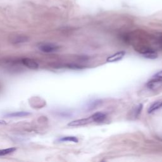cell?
Segmentation results:
<instances>
[{
    "label": "cell",
    "mask_w": 162,
    "mask_h": 162,
    "mask_svg": "<svg viewBox=\"0 0 162 162\" xmlns=\"http://www.w3.org/2000/svg\"><path fill=\"white\" fill-rule=\"evenodd\" d=\"M39 49L44 53H53L57 51L60 49V46L54 44L46 43L40 45Z\"/></svg>",
    "instance_id": "1"
},
{
    "label": "cell",
    "mask_w": 162,
    "mask_h": 162,
    "mask_svg": "<svg viewBox=\"0 0 162 162\" xmlns=\"http://www.w3.org/2000/svg\"><path fill=\"white\" fill-rule=\"evenodd\" d=\"M92 120L91 117L89 118H82V119H79L76 120H74L70 122V123L68 124V126L70 127H77V126H82L86 125L90 122H91Z\"/></svg>",
    "instance_id": "2"
},
{
    "label": "cell",
    "mask_w": 162,
    "mask_h": 162,
    "mask_svg": "<svg viewBox=\"0 0 162 162\" xmlns=\"http://www.w3.org/2000/svg\"><path fill=\"white\" fill-rule=\"evenodd\" d=\"M22 63L26 67L32 70H37L39 68L38 64L34 60L31 58H23L22 60Z\"/></svg>",
    "instance_id": "3"
},
{
    "label": "cell",
    "mask_w": 162,
    "mask_h": 162,
    "mask_svg": "<svg viewBox=\"0 0 162 162\" xmlns=\"http://www.w3.org/2000/svg\"><path fill=\"white\" fill-rule=\"evenodd\" d=\"M125 55H126V52L124 51H121L117 52V53L110 56L109 57H108L107 59V62H109V63L118 62V61H120L124 57Z\"/></svg>",
    "instance_id": "4"
},
{
    "label": "cell",
    "mask_w": 162,
    "mask_h": 162,
    "mask_svg": "<svg viewBox=\"0 0 162 162\" xmlns=\"http://www.w3.org/2000/svg\"><path fill=\"white\" fill-rule=\"evenodd\" d=\"M141 53L144 57L148 59H156L158 58L157 52L151 48H145L141 51Z\"/></svg>",
    "instance_id": "5"
},
{
    "label": "cell",
    "mask_w": 162,
    "mask_h": 162,
    "mask_svg": "<svg viewBox=\"0 0 162 162\" xmlns=\"http://www.w3.org/2000/svg\"><path fill=\"white\" fill-rule=\"evenodd\" d=\"M161 86L162 81L154 79H151L150 80H149L146 84L147 88L151 90H156L158 88H160V87Z\"/></svg>",
    "instance_id": "6"
},
{
    "label": "cell",
    "mask_w": 162,
    "mask_h": 162,
    "mask_svg": "<svg viewBox=\"0 0 162 162\" xmlns=\"http://www.w3.org/2000/svg\"><path fill=\"white\" fill-rule=\"evenodd\" d=\"M92 122H101L104 121L106 118L107 115L104 113L102 112H96L94 113L93 115L91 116Z\"/></svg>",
    "instance_id": "7"
},
{
    "label": "cell",
    "mask_w": 162,
    "mask_h": 162,
    "mask_svg": "<svg viewBox=\"0 0 162 162\" xmlns=\"http://www.w3.org/2000/svg\"><path fill=\"white\" fill-rule=\"evenodd\" d=\"M162 108V101H158L153 103L148 108V113H151Z\"/></svg>",
    "instance_id": "8"
},
{
    "label": "cell",
    "mask_w": 162,
    "mask_h": 162,
    "mask_svg": "<svg viewBox=\"0 0 162 162\" xmlns=\"http://www.w3.org/2000/svg\"><path fill=\"white\" fill-rule=\"evenodd\" d=\"M31 115L30 113L27 112H14L12 113L7 114L6 115L7 117H27L28 115Z\"/></svg>",
    "instance_id": "9"
},
{
    "label": "cell",
    "mask_w": 162,
    "mask_h": 162,
    "mask_svg": "<svg viewBox=\"0 0 162 162\" xmlns=\"http://www.w3.org/2000/svg\"><path fill=\"white\" fill-rule=\"evenodd\" d=\"M29 37L26 36H18L16 37L13 39V43L15 44L17 43H25L28 41Z\"/></svg>",
    "instance_id": "10"
},
{
    "label": "cell",
    "mask_w": 162,
    "mask_h": 162,
    "mask_svg": "<svg viewBox=\"0 0 162 162\" xmlns=\"http://www.w3.org/2000/svg\"><path fill=\"white\" fill-rule=\"evenodd\" d=\"M59 142H67V141H69V142H74V143H78L79 142V139L74 136H66V137H64L58 139Z\"/></svg>",
    "instance_id": "11"
},
{
    "label": "cell",
    "mask_w": 162,
    "mask_h": 162,
    "mask_svg": "<svg viewBox=\"0 0 162 162\" xmlns=\"http://www.w3.org/2000/svg\"><path fill=\"white\" fill-rule=\"evenodd\" d=\"M17 150V148H10L7 149H3L0 150V156H5L10 153H12L15 152Z\"/></svg>",
    "instance_id": "12"
},
{
    "label": "cell",
    "mask_w": 162,
    "mask_h": 162,
    "mask_svg": "<svg viewBox=\"0 0 162 162\" xmlns=\"http://www.w3.org/2000/svg\"><path fill=\"white\" fill-rule=\"evenodd\" d=\"M151 79H156L158 80H161L162 81V70L158 72L157 73H156Z\"/></svg>",
    "instance_id": "13"
},
{
    "label": "cell",
    "mask_w": 162,
    "mask_h": 162,
    "mask_svg": "<svg viewBox=\"0 0 162 162\" xmlns=\"http://www.w3.org/2000/svg\"><path fill=\"white\" fill-rule=\"evenodd\" d=\"M142 108H143V105L142 104H139L134 109V115L136 116H138L139 114H140Z\"/></svg>",
    "instance_id": "14"
},
{
    "label": "cell",
    "mask_w": 162,
    "mask_h": 162,
    "mask_svg": "<svg viewBox=\"0 0 162 162\" xmlns=\"http://www.w3.org/2000/svg\"><path fill=\"white\" fill-rule=\"evenodd\" d=\"M0 124H6L5 121L1 120H0Z\"/></svg>",
    "instance_id": "15"
}]
</instances>
